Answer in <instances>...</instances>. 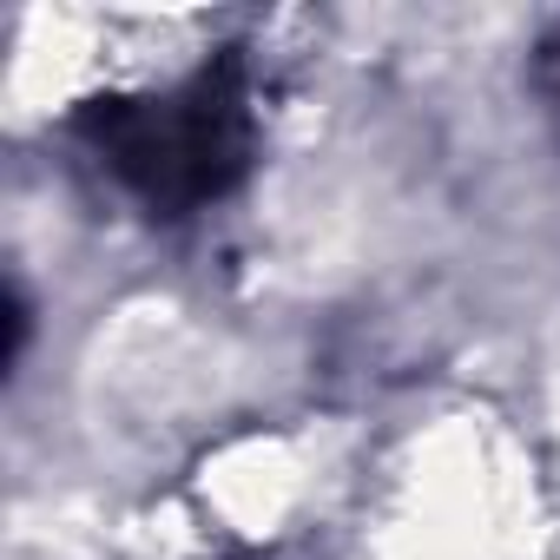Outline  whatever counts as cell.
Masks as SVG:
<instances>
[{
    "mask_svg": "<svg viewBox=\"0 0 560 560\" xmlns=\"http://www.w3.org/2000/svg\"><path fill=\"white\" fill-rule=\"evenodd\" d=\"M540 73H547V86H553V100H560V34L547 40V54H540Z\"/></svg>",
    "mask_w": 560,
    "mask_h": 560,
    "instance_id": "2",
    "label": "cell"
},
{
    "mask_svg": "<svg viewBox=\"0 0 560 560\" xmlns=\"http://www.w3.org/2000/svg\"><path fill=\"white\" fill-rule=\"evenodd\" d=\"M80 132L165 218L231 191L250 165V100L237 60L191 73L165 100H93Z\"/></svg>",
    "mask_w": 560,
    "mask_h": 560,
    "instance_id": "1",
    "label": "cell"
}]
</instances>
